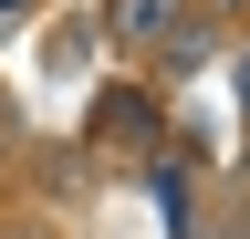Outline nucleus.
<instances>
[{
	"label": "nucleus",
	"instance_id": "obj_1",
	"mask_svg": "<svg viewBox=\"0 0 250 239\" xmlns=\"http://www.w3.org/2000/svg\"><path fill=\"white\" fill-rule=\"evenodd\" d=\"M167 11H177V0H125L115 32H125V42H146V32H167Z\"/></svg>",
	"mask_w": 250,
	"mask_h": 239
},
{
	"label": "nucleus",
	"instance_id": "obj_2",
	"mask_svg": "<svg viewBox=\"0 0 250 239\" xmlns=\"http://www.w3.org/2000/svg\"><path fill=\"white\" fill-rule=\"evenodd\" d=\"M11 21H21V0H0V32H11Z\"/></svg>",
	"mask_w": 250,
	"mask_h": 239
}]
</instances>
